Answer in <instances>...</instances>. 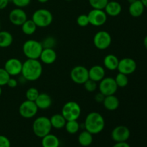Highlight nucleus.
Returning <instances> with one entry per match:
<instances>
[{
  "label": "nucleus",
  "mask_w": 147,
  "mask_h": 147,
  "mask_svg": "<svg viewBox=\"0 0 147 147\" xmlns=\"http://www.w3.org/2000/svg\"><path fill=\"white\" fill-rule=\"evenodd\" d=\"M61 114L66 121L78 120L81 114V108L76 101H68L62 108Z\"/></svg>",
  "instance_id": "obj_6"
},
{
  "label": "nucleus",
  "mask_w": 147,
  "mask_h": 147,
  "mask_svg": "<svg viewBox=\"0 0 147 147\" xmlns=\"http://www.w3.org/2000/svg\"><path fill=\"white\" fill-rule=\"evenodd\" d=\"M4 69L10 76H17L21 74L22 63L17 58H10L6 61Z\"/></svg>",
  "instance_id": "obj_14"
},
{
  "label": "nucleus",
  "mask_w": 147,
  "mask_h": 147,
  "mask_svg": "<svg viewBox=\"0 0 147 147\" xmlns=\"http://www.w3.org/2000/svg\"><path fill=\"white\" fill-rule=\"evenodd\" d=\"M56 44V40L53 37H47L42 42L43 48H53Z\"/></svg>",
  "instance_id": "obj_35"
},
{
  "label": "nucleus",
  "mask_w": 147,
  "mask_h": 147,
  "mask_svg": "<svg viewBox=\"0 0 147 147\" xmlns=\"http://www.w3.org/2000/svg\"><path fill=\"white\" fill-rule=\"evenodd\" d=\"M1 86H0V96H1Z\"/></svg>",
  "instance_id": "obj_46"
},
{
  "label": "nucleus",
  "mask_w": 147,
  "mask_h": 147,
  "mask_svg": "<svg viewBox=\"0 0 147 147\" xmlns=\"http://www.w3.org/2000/svg\"><path fill=\"white\" fill-rule=\"evenodd\" d=\"M84 127L86 131L92 134H98L104 129V118L98 112H90L85 119Z\"/></svg>",
  "instance_id": "obj_2"
},
{
  "label": "nucleus",
  "mask_w": 147,
  "mask_h": 147,
  "mask_svg": "<svg viewBox=\"0 0 147 147\" xmlns=\"http://www.w3.org/2000/svg\"><path fill=\"white\" fill-rule=\"evenodd\" d=\"M37 1L40 3H46V2H47L49 0H37Z\"/></svg>",
  "instance_id": "obj_44"
},
{
  "label": "nucleus",
  "mask_w": 147,
  "mask_h": 147,
  "mask_svg": "<svg viewBox=\"0 0 147 147\" xmlns=\"http://www.w3.org/2000/svg\"><path fill=\"white\" fill-rule=\"evenodd\" d=\"M83 85H84V88L86 91L89 92V93L95 92L96 89L98 88L97 82L94 81V80H91V79H88V80H86Z\"/></svg>",
  "instance_id": "obj_32"
},
{
  "label": "nucleus",
  "mask_w": 147,
  "mask_h": 147,
  "mask_svg": "<svg viewBox=\"0 0 147 147\" xmlns=\"http://www.w3.org/2000/svg\"><path fill=\"white\" fill-rule=\"evenodd\" d=\"M22 31L26 35H32L37 30V25L32 20H27L21 25Z\"/></svg>",
  "instance_id": "obj_26"
},
{
  "label": "nucleus",
  "mask_w": 147,
  "mask_h": 147,
  "mask_svg": "<svg viewBox=\"0 0 147 147\" xmlns=\"http://www.w3.org/2000/svg\"><path fill=\"white\" fill-rule=\"evenodd\" d=\"M32 20L37 27H47L52 24L53 20V14L46 9H39L32 14Z\"/></svg>",
  "instance_id": "obj_5"
},
{
  "label": "nucleus",
  "mask_w": 147,
  "mask_h": 147,
  "mask_svg": "<svg viewBox=\"0 0 147 147\" xmlns=\"http://www.w3.org/2000/svg\"><path fill=\"white\" fill-rule=\"evenodd\" d=\"M38 110L34 101L26 100L19 106V114L24 119H32L37 115Z\"/></svg>",
  "instance_id": "obj_9"
},
{
  "label": "nucleus",
  "mask_w": 147,
  "mask_h": 147,
  "mask_svg": "<svg viewBox=\"0 0 147 147\" xmlns=\"http://www.w3.org/2000/svg\"><path fill=\"white\" fill-rule=\"evenodd\" d=\"M43 50L42 42L34 40H29L24 42L22 45V52L27 59L39 60Z\"/></svg>",
  "instance_id": "obj_3"
},
{
  "label": "nucleus",
  "mask_w": 147,
  "mask_h": 147,
  "mask_svg": "<svg viewBox=\"0 0 147 147\" xmlns=\"http://www.w3.org/2000/svg\"><path fill=\"white\" fill-rule=\"evenodd\" d=\"M131 135L130 130L126 126L120 125L112 130L111 136L112 139L116 142H124L129 139Z\"/></svg>",
  "instance_id": "obj_13"
},
{
  "label": "nucleus",
  "mask_w": 147,
  "mask_h": 147,
  "mask_svg": "<svg viewBox=\"0 0 147 147\" xmlns=\"http://www.w3.org/2000/svg\"><path fill=\"white\" fill-rule=\"evenodd\" d=\"M70 79L76 84L83 85L89 79L88 69L85 66L77 65L70 71Z\"/></svg>",
  "instance_id": "obj_10"
},
{
  "label": "nucleus",
  "mask_w": 147,
  "mask_h": 147,
  "mask_svg": "<svg viewBox=\"0 0 147 147\" xmlns=\"http://www.w3.org/2000/svg\"><path fill=\"white\" fill-rule=\"evenodd\" d=\"M40 92L37 90V88L34 87H31L27 90L25 93L26 100H30V101H35L37 98L38 97Z\"/></svg>",
  "instance_id": "obj_30"
},
{
  "label": "nucleus",
  "mask_w": 147,
  "mask_h": 147,
  "mask_svg": "<svg viewBox=\"0 0 147 147\" xmlns=\"http://www.w3.org/2000/svg\"><path fill=\"white\" fill-rule=\"evenodd\" d=\"M105 74H106V71H105L104 67L99 65H93L88 70L89 79H91L97 83L104 78Z\"/></svg>",
  "instance_id": "obj_17"
},
{
  "label": "nucleus",
  "mask_w": 147,
  "mask_h": 147,
  "mask_svg": "<svg viewBox=\"0 0 147 147\" xmlns=\"http://www.w3.org/2000/svg\"><path fill=\"white\" fill-rule=\"evenodd\" d=\"M78 142L82 146H88L93 142V134L88 131H83L80 132L78 136Z\"/></svg>",
  "instance_id": "obj_27"
},
{
  "label": "nucleus",
  "mask_w": 147,
  "mask_h": 147,
  "mask_svg": "<svg viewBox=\"0 0 147 147\" xmlns=\"http://www.w3.org/2000/svg\"><path fill=\"white\" fill-rule=\"evenodd\" d=\"M9 19L14 25L21 26L27 20V15L22 8H16L10 11Z\"/></svg>",
  "instance_id": "obj_15"
},
{
  "label": "nucleus",
  "mask_w": 147,
  "mask_h": 147,
  "mask_svg": "<svg viewBox=\"0 0 147 147\" xmlns=\"http://www.w3.org/2000/svg\"><path fill=\"white\" fill-rule=\"evenodd\" d=\"M52 127L56 129H61L65 128L67 121L65 120L61 113H56L53 115L50 119Z\"/></svg>",
  "instance_id": "obj_24"
},
{
  "label": "nucleus",
  "mask_w": 147,
  "mask_h": 147,
  "mask_svg": "<svg viewBox=\"0 0 147 147\" xmlns=\"http://www.w3.org/2000/svg\"><path fill=\"white\" fill-rule=\"evenodd\" d=\"M109 1V0H88L90 7L96 9H104Z\"/></svg>",
  "instance_id": "obj_31"
},
{
  "label": "nucleus",
  "mask_w": 147,
  "mask_h": 147,
  "mask_svg": "<svg viewBox=\"0 0 147 147\" xmlns=\"http://www.w3.org/2000/svg\"><path fill=\"white\" fill-rule=\"evenodd\" d=\"M76 22H77L78 25L80 27H85L89 24V20L88 14H80L76 19Z\"/></svg>",
  "instance_id": "obj_33"
},
{
  "label": "nucleus",
  "mask_w": 147,
  "mask_h": 147,
  "mask_svg": "<svg viewBox=\"0 0 147 147\" xmlns=\"http://www.w3.org/2000/svg\"><path fill=\"white\" fill-rule=\"evenodd\" d=\"M34 103L37 105V108L41 110H46L51 106L53 100L50 95L45 93H40L38 97L35 100Z\"/></svg>",
  "instance_id": "obj_19"
},
{
  "label": "nucleus",
  "mask_w": 147,
  "mask_h": 147,
  "mask_svg": "<svg viewBox=\"0 0 147 147\" xmlns=\"http://www.w3.org/2000/svg\"><path fill=\"white\" fill-rule=\"evenodd\" d=\"M119 60L113 54H109L105 56L103 59V65L107 70L113 71V70H117L118 65H119Z\"/></svg>",
  "instance_id": "obj_22"
},
{
  "label": "nucleus",
  "mask_w": 147,
  "mask_h": 147,
  "mask_svg": "<svg viewBox=\"0 0 147 147\" xmlns=\"http://www.w3.org/2000/svg\"><path fill=\"white\" fill-rule=\"evenodd\" d=\"M9 0H0V10L4 9L8 6Z\"/></svg>",
  "instance_id": "obj_40"
},
{
  "label": "nucleus",
  "mask_w": 147,
  "mask_h": 147,
  "mask_svg": "<svg viewBox=\"0 0 147 147\" xmlns=\"http://www.w3.org/2000/svg\"><path fill=\"white\" fill-rule=\"evenodd\" d=\"M93 45L97 49L100 50L109 48L112 42V37L110 33L105 30H100L93 37Z\"/></svg>",
  "instance_id": "obj_7"
},
{
  "label": "nucleus",
  "mask_w": 147,
  "mask_h": 147,
  "mask_svg": "<svg viewBox=\"0 0 147 147\" xmlns=\"http://www.w3.org/2000/svg\"><path fill=\"white\" fill-rule=\"evenodd\" d=\"M80 123L78 122V120L67 121L65 126L67 132L70 134H75L78 133L79 129H80Z\"/></svg>",
  "instance_id": "obj_28"
},
{
  "label": "nucleus",
  "mask_w": 147,
  "mask_h": 147,
  "mask_svg": "<svg viewBox=\"0 0 147 147\" xmlns=\"http://www.w3.org/2000/svg\"><path fill=\"white\" fill-rule=\"evenodd\" d=\"M135 1H136V0H128V1H129V4H131V3H133Z\"/></svg>",
  "instance_id": "obj_45"
},
{
  "label": "nucleus",
  "mask_w": 147,
  "mask_h": 147,
  "mask_svg": "<svg viewBox=\"0 0 147 147\" xmlns=\"http://www.w3.org/2000/svg\"><path fill=\"white\" fill-rule=\"evenodd\" d=\"M89 24L95 27H100L103 25L107 21L108 15L103 9H93L88 14Z\"/></svg>",
  "instance_id": "obj_11"
},
{
  "label": "nucleus",
  "mask_w": 147,
  "mask_h": 147,
  "mask_svg": "<svg viewBox=\"0 0 147 147\" xmlns=\"http://www.w3.org/2000/svg\"><path fill=\"white\" fill-rule=\"evenodd\" d=\"M146 90H147V86H146Z\"/></svg>",
  "instance_id": "obj_49"
},
{
  "label": "nucleus",
  "mask_w": 147,
  "mask_h": 147,
  "mask_svg": "<svg viewBox=\"0 0 147 147\" xmlns=\"http://www.w3.org/2000/svg\"><path fill=\"white\" fill-rule=\"evenodd\" d=\"M42 70V65L40 60L27 59L22 63L21 75L27 81H35L41 77Z\"/></svg>",
  "instance_id": "obj_1"
},
{
  "label": "nucleus",
  "mask_w": 147,
  "mask_h": 147,
  "mask_svg": "<svg viewBox=\"0 0 147 147\" xmlns=\"http://www.w3.org/2000/svg\"><path fill=\"white\" fill-rule=\"evenodd\" d=\"M141 1H142L145 8H147V0H141Z\"/></svg>",
  "instance_id": "obj_43"
},
{
  "label": "nucleus",
  "mask_w": 147,
  "mask_h": 147,
  "mask_svg": "<svg viewBox=\"0 0 147 147\" xmlns=\"http://www.w3.org/2000/svg\"><path fill=\"white\" fill-rule=\"evenodd\" d=\"M144 6L141 0H136L134 2L131 3L129 7V12L133 17H139L144 11Z\"/></svg>",
  "instance_id": "obj_21"
},
{
  "label": "nucleus",
  "mask_w": 147,
  "mask_h": 147,
  "mask_svg": "<svg viewBox=\"0 0 147 147\" xmlns=\"http://www.w3.org/2000/svg\"><path fill=\"white\" fill-rule=\"evenodd\" d=\"M103 105L105 109L110 111H113L118 109L120 105L119 99L115 95L105 96V98L103 101Z\"/></svg>",
  "instance_id": "obj_20"
},
{
  "label": "nucleus",
  "mask_w": 147,
  "mask_h": 147,
  "mask_svg": "<svg viewBox=\"0 0 147 147\" xmlns=\"http://www.w3.org/2000/svg\"><path fill=\"white\" fill-rule=\"evenodd\" d=\"M13 42V36L7 31L0 30V47L5 48L11 45Z\"/></svg>",
  "instance_id": "obj_25"
},
{
  "label": "nucleus",
  "mask_w": 147,
  "mask_h": 147,
  "mask_svg": "<svg viewBox=\"0 0 147 147\" xmlns=\"http://www.w3.org/2000/svg\"><path fill=\"white\" fill-rule=\"evenodd\" d=\"M113 147H131L130 145L126 142H116Z\"/></svg>",
  "instance_id": "obj_41"
},
{
  "label": "nucleus",
  "mask_w": 147,
  "mask_h": 147,
  "mask_svg": "<svg viewBox=\"0 0 147 147\" xmlns=\"http://www.w3.org/2000/svg\"><path fill=\"white\" fill-rule=\"evenodd\" d=\"M11 76L8 74L4 68H0V86H6Z\"/></svg>",
  "instance_id": "obj_34"
},
{
  "label": "nucleus",
  "mask_w": 147,
  "mask_h": 147,
  "mask_svg": "<svg viewBox=\"0 0 147 147\" xmlns=\"http://www.w3.org/2000/svg\"><path fill=\"white\" fill-rule=\"evenodd\" d=\"M106 14L110 17H117L121 13V4L116 1H111L108 2L104 9Z\"/></svg>",
  "instance_id": "obj_18"
},
{
  "label": "nucleus",
  "mask_w": 147,
  "mask_h": 147,
  "mask_svg": "<svg viewBox=\"0 0 147 147\" xmlns=\"http://www.w3.org/2000/svg\"><path fill=\"white\" fill-rule=\"evenodd\" d=\"M18 85V80L15 78H13L10 77V78L9 79L8 82L7 83V86L8 87L11 88H16Z\"/></svg>",
  "instance_id": "obj_38"
},
{
  "label": "nucleus",
  "mask_w": 147,
  "mask_h": 147,
  "mask_svg": "<svg viewBox=\"0 0 147 147\" xmlns=\"http://www.w3.org/2000/svg\"><path fill=\"white\" fill-rule=\"evenodd\" d=\"M0 29H1V23H0Z\"/></svg>",
  "instance_id": "obj_48"
},
{
  "label": "nucleus",
  "mask_w": 147,
  "mask_h": 147,
  "mask_svg": "<svg viewBox=\"0 0 147 147\" xmlns=\"http://www.w3.org/2000/svg\"><path fill=\"white\" fill-rule=\"evenodd\" d=\"M52 125L50 119L46 116H40L32 123V131L35 136L42 138L49 134L52 130Z\"/></svg>",
  "instance_id": "obj_4"
},
{
  "label": "nucleus",
  "mask_w": 147,
  "mask_h": 147,
  "mask_svg": "<svg viewBox=\"0 0 147 147\" xmlns=\"http://www.w3.org/2000/svg\"><path fill=\"white\" fill-rule=\"evenodd\" d=\"M0 147H11V142L7 136L0 135Z\"/></svg>",
  "instance_id": "obj_37"
},
{
  "label": "nucleus",
  "mask_w": 147,
  "mask_h": 147,
  "mask_svg": "<svg viewBox=\"0 0 147 147\" xmlns=\"http://www.w3.org/2000/svg\"><path fill=\"white\" fill-rule=\"evenodd\" d=\"M65 1H72V0H65Z\"/></svg>",
  "instance_id": "obj_47"
},
{
  "label": "nucleus",
  "mask_w": 147,
  "mask_h": 147,
  "mask_svg": "<svg viewBox=\"0 0 147 147\" xmlns=\"http://www.w3.org/2000/svg\"><path fill=\"white\" fill-rule=\"evenodd\" d=\"M94 98H95V100H96L97 103H103V100H104V98H105V96L104 95L102 94L101 93H100V92H99V93H98L97 94H96Z\"/></svg>",
  "instance_id": "obj_39"
},
{
  "label": "nucleus",
  "mask_w": 147,
  "mask_h": 147,
  "mask_svg": "<svg viewBox=\"0 0 147 147\" xmlns=\"http://www.w3.org/2000/svg\"><path fill=\"white\" fill-rule=\"evenodd\" d=\"M12 3L17 8H24L27 7L31 2V0H11Z\"/></svg>",
  "instance_id": "obj_36"
},
{
  "label": "nucleus",
  "mask_w": 147,
  "mask_h": 147,
  "mask_svg": "<svg viewBox=\"0 0 147 147\" xmlns=\"http://www.w3.org/2000/svg\"><path fill=\"white\" fill-rule=\"evenodd\" d=\"M60 140L55 135L49 134L42 138V147H59Z\"/></svg>",
  "instance_id": "obj_23"
},
{
  "label": "nucleus",
  "mask_w": 147,
  "mask_h": 147,
  "mask_svg": "<svg viewBox=\"0 0 147 147\" xmlns=\"http://www.w3.org/2000/svg\"><path fill=\"white\" fill-rule=\"evenodd\" d=\"M114 79L116 85L119 88H125L126 86H127L128 83H129L128 76L123 74V73H119L116 75V78Z\"/></svg>",
  "instance_id": "obj_29"
},
{
  "label": "nucleus",
  "mask_w": 147,
  "mask_h": 147,
  "mask_svg": "<svg viewBox=\"0 0 147 147\" xmlns=\"http://www.w3.org/2000/svg\"><path fill=\"white\" fill-rule=\"evenodd\" d=\"M39 60L45 65L53 64L57 60V53L53 48H43Z\"/></svg>",
  "instance_id": "obj_16"
},
{
  "label": "nucleus",
  "mask_w": 147,
  "mask_h": 147,
  "mask_svg": "<svg viewBox=\"0 0 147 147\" xmlns=\"http://www.w3.org/2000/svg\"><path fill=\"white\" fill-rule=\"evenodd\" d=\"M137 67L136 61L131 57H124L119 60L117 70L119 73L129 76L134 73Z\"/></svg>",
  "instance_id": "obj_12"
},
{
  "label": "nucleus",
  "mask_w": 147,
  "mask_h": 147,
  "mask_svg": "<svg viewBox=\"0 0 147 147\" xmlns=\"http://www.w3.org/2000/svg\"><path fill=\"white\" fill-rule=\"evenodd\" d=\"M144 45L145 48L147 50V35L144 39Z\"/></svg>",
  "instance_id": "obj_42"
},
{
  "label": "nucleus",
  "mask_w": 147,
  "mask_h": 147,
  "mask_svg": "<svg viewBox=\"0 0 147 147\" xmlns=\"http://www.w3.org/2000/svg\"><path fill=\"white\" fill-rule=\"evenodd\" d=\"M98 87L99 92L105 96L115 95L119 88L115 81V79L112 77H105L99 82Z\"/></svg>",
  "instance_id": "obj_8"
}]
</instances>
